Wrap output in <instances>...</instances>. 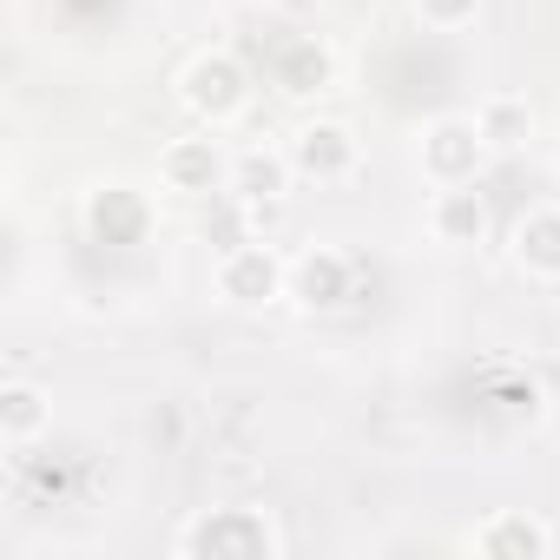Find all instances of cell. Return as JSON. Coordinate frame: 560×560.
Here are the masks:
<instances>
[{"label": "cell", "instance_id": "obj_1", "mask_svg": "<svg viewBox=\"0 0 560 560\" xmlns=\"http://www.w3.org/2000/svg\"><path fill=\"white\" fill-rule=\"evenodd\" d=\"M178 553L185 560H277L284 534L257 508H205L178 527Z\"/></svg>", "mask_w": 560, "mask_h": 560}, {"label": "cell", "instance_id": "obj_2", "mask_svg": "<svg viewBox=\"0 0 560 560\" xmlns=\"http://www.w3.org/2000/svg\"><path fill=\"white\" fill-rule=\"evenodd\" d=\"M185 106L218 132V126H231V119H244V106H250V73H244V60L237 54H198L191 67H185Z\"/></svg>", "mask_w": 560, "mask_h": 560}, {"label": "cell", "instance_id": "obj_3", "mask_svg": "<svg viewBox=\"0 0 560 560\" xmlns=\"http://www.w3.org/2000/svg\"><path fill=\"white\" fill-rule=\"evenodd\" d=\"M218 291L237 304V311H264V304H277L291 291V264L277 257L270 244H237V250H224L218 257Z\"/></svg>", "mask_w": 560, "mask_h": 560}, {"label": "cell", "instance_id": "obj_4", "mask_svg": "<svg viewBox=\"0 0 560 560\" xmlns=\"http://www.w3.org/2000/svg\"><path fill=\"white\" fill-rule=\"evenodd\" d=\"M481 159H488V139H481L475 119H435L422 132V172H429V185H475Z\"/></svg>", "mask_w": 560, "mask_h": 560}, {"label": "cell", "instance_id": "obj_5", "mask_svg": "<svg viewBox=\"0 0 560 560\" xmlns=\"http://www.w3.org/2000/svg\"><path fill=\"white\" fill-rule=\"evenodd\" d=\"M291 165H298V178L343 185V178L357 172V139H350V126H337V119H311V126L291 139Z\"/></svg>", "mask_w": 560, "mask_h": 560}, {"label": "cell", "instance_id": "obj_6", "mask_svg": "<svg viewBox=\"0 0 560 560\" xmlns=\"http://www.w3.org/2000/svg\"><path fill=\"white\" fill-rule=\"evenodd\" d=\"M86 231H93V244L132 250V244H145V231H152V205H145L132 185H100V191L86 198Z\"/></svg>", "mask_w": 560, "mask_h": 560}, {"label": "cell", "instance_id": "obj_7", "mask_svg": "<svg viewBox=\"0 0 560 560\" xmlns=\"http://www.w3.org/2000/svg\"><path fill=\"white\" fill-rule=\"evenodd\" d=\"M350 291H357V270H350V257L330 250V244H311V250L291 264V298H298L304 311H337V304H350Z\"/></svg>", "mask_w": 560, "mask_h": 560}, {"label": "cell", "instance_id": "obj_8", "mask_svg": "<svg viewBox=\"0 0 560 560\" xmlns=\"http://www.w3.org/2000/svg\"><path fill=\"white\" fill-rule=\"evenodd\" d=\"M159 178L172 191H191V198H211L218 185H231V159L218 139H172L159 152Z\"/></svg>", "mask_w": 560, "mask_h": 560}, {"label": "cell", "instance_id": "obj_9", "mask_svg": "<svg viewBox=\"0 0 560 560\" xmlns=\"http://www.w3.org/2000/svg\"><path fill=\"white\" fill-rule=\"evenodd\" d=\"M291 178H298V165H291V152H270V145H250V152H237L231 159V185L224 191H237L244 205H277L291 191Z\"/></svg>", "mask_w": 560, "mask_h": 560}, {"label": "cell", "instance_id": "obj_10", "mask_svg": "<svg viewBox=\"0 0 560 560\" xmlns=\"http://www.w3.org/2000/svg\"><path fill=\"white\" fill-rule=\"evenodd\" d=\"M475 553L488 560H540L553 553V527H540L534 514H494L475 527Z\"/></svg>", "mask_w": 560, "mask_h": 560}, {"label": "cell", "instance_id": "obj_11", "mask_svg": "<svg viewBox=\"0 0 560 560\" xmlns=\"http://www.w3.org/2000/svg\"><path fill=\"white\" fill-rule=\"evenodd\" d=\"M429 224H435L442 244H481V231H488V198H481L475 185H435Z\"/></svg>", "mask_w": 560, "mask_h": 560}, {"label": "cell", "instance_id": "obj_12", "mask_svg": "<svg viewBox=\"0 0 560 560\" xmlns=\"http://www.w3.org/2000/svg\"><path fill=\"white\" fill-rule=\"evenodd\" d=\"M277 86H284L291 100L330 93V86H337V54H330L324 40H291L284 54H277Z\"/></svg>", "mask_w": 560, "mask_h": 560}, {"label": "cell", "instance_id": "obj_13", "mask_svg": "<svg viewBox=\"0 0 560 560\" xmlns=\"http://www.w3.org/2000/svg\"><path fill=\"white\" fill-rule=\"evenodd\" d=\"M514 257L527 277H547V284H560V211H527L514 224Z\"/></svg>", "mask_w": 560, "mask_h": 560}, {"label": "cell", "instance_id": "obj_14", "mask_svg": "<svg viewBox=\"0 0 560 560\" xmlns=\"http://www.w3.org/2000/svg\"><path fill=\"white\" fill-rule=\"evenodd\" d=\"M40 429H47V396L14 376L8 389H0V442H8V448H27Z\"/></svg>", "mask_w": 560, "mask_h": 560}, {"label": "cell", "instance_id": "obj_15", "mask_svg": "<svg viewBox=\"0 0 560 560\" xmlns=\"http://www.w3.org/2000/svg\"><path fill=\"white\" fill-rule=\"evenodd\" d=\"M475 126H481V139H488L494 152H508V145H521V139L534 132V113H527V100H514V93H494V100L475 113Z\"/></svg>", "mask_w": 560, "mask_h": 560}, {"label": "cell", "instance_id": "obj_16", "mask_svg": "<svg viewBox=\"0 0 560 560\" xmlns=\"http://www.w3.org/2000/svg\"><path fill=\"white\" fill-rule=\"evenodd\" d=\"M475 8H481V0H416L422 27H435V34H455V27H468V21H475Z\"/></svg>", "mask_w": 560, "mask_h": 560}]
</instances>
